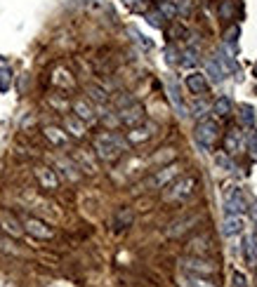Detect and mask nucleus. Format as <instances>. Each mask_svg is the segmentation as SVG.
Here are the masks:
<instances>
[{"instance_id": "obj_1", "label": "nucleus", "mask_w": 257, "mask_h": 287, "mask_svg": "<svg viewBox=\"0 0 257 287\" xmlns=\"http://www.w3.org/2000/svg\"><path fill=\"white\" fill-rule=\"evenodd\" d=\"M95 151L102 160L116 162L128 151V141L120 137V134H116V132H99L95 137Z\"/></svg>"}, {"instance_id": "obj_2", "label": "nucleus", "mask_w": 257, "mask_h": 287, "mask_svg": "<svg viewBox=\"0 0 257 287\" xmlns=\"http://www.w3.org/2000/svg\"><path fill=\"white\" fill-rule=\"evenodd\" d=\"M198 191V179L191 174H184L180 179H172L165 189H163V200L165 202H184L193 198Z\"/></svg>"}, {"instance_id": "obj_3", "label": "nucleus", "mask_w": 257, "mask_h": 287, "mask_svg": "<svg viewBox=\"0 0 257 287\" xmlns=\"http://www.w3.org/2000/svg\"><path fill=\"white\" fill-rule=\"evenodd\" d=\"M177 174H180V165H177V162H168L165 167L153 172L149 179L144 181V186H147V189H165Z\"/></svg>"}, {"instance_id": "obj_4", "label": "nucleus", "mask_w": 257, "mask_h": 287, "mask_svg": "<svg viewBox=\"0 0 257 287\" xmlns=\"http://www.w3.org/2000/svg\"><path fill=\"white\" fill-rule=\"evenodd\" d=\"M144 120H147V113H144L142 104H137V101H132V104H128V106L118 108V123L125 125V128H137V125H142Z\"/></svg>"}, {"instance_id": "obj_5", "label": "nucleus", "mask_w": 257, "mask_h": 287, "mask_svg": "<svg viewBox=\"0 0 257 287\" xmlns=\"http://www.w3.org/2000/svg\"><path fill=\"white\" fill-rule=\"evenodd\" d=\"M220 137V128H217V123L215 120H201L198 125H196V141L203 146V149H213L215 141Z\"/></svg>"}, {"instance_id": "obj_6", "label": "nucleus", "mask_w": 257, "mask_h": 287, "mask_svg": "<svg viewBox=\"0 0 257 287\" xmlns=\"http://www.w3.org/2000/svg\"><path fill=\"white\" fill-rule=\"evenodd\" d=\"M22 228L29 235H33L36 240H50V238L54 235L52 228H50V226H47L43 219H36V217H24Z\"/></svg>"}, {"instance_id": "obj_7", "label": "nucleus", "mask_w": 257, "mask_h": 287, "mask_svg": "<svg viewBox=\"0 0 257 287\" xmlns=\"http://www.w3.org/2000/svg\"><path fill=\"white\" fill-rule=\"evenodd\" d=\"M198 222H201V214H186L182 219H175V222L165 228V235H168V238H182L184 233L191 231L193 226H198Z\"/></svg>"}, {"instance_id": "obj_8", "label": "nucleus", "mask_w": 257, "mask_h": 287, "mask_svg": "<svg viewBox=\"0 0 257 287\" xmlns=\"http://www.w3.org/2000/svg\"><path fill=\"white\" fill-rule=\"evenodd\" d=\"M224 207L229 214H241L246 212V198H243V191L238 186H229L224 191Z\"/></svg>"}, {"instance_id": "obj_9", "label": "nucleus", "mask_w": 257, "mask_h": 287, "mask_svg": "<svg viewBox=\"0 0 257 287\" xmlns=\"http://www.w3.org/2000/svg\"><path fill=\"white\" fill-rule=\"evenodd\" d=\"M182 268L189 271V273H198V276H213L215 273V266L210 261H205L201 256H191V259H182Z\"/></svg>"}, {"instance_id": "obj_10", "label": "nucleus", "mask_w": 257, "mask_h": 287, "mask_svg": "<svg viewBox=\"0 0 257 287\" xmlns=\"http://www.w3.org/2000/svg\"><path fill=\"white\" fill-rule=\"evenodd\" d=\"M78 165V170H83L87 172V174H97L99 172V165H97V158L90 153V151H83V149H78L73 151V158H71Z\"/></svg>"}, {"instance_id": "obj_11", "label": "nucleus", "mask_w": 257, "mask_h": 287, "mask_svg": "<svg viewBox=\"0 0 257 287\" xmlns=\"http://www.w3.org/2000/svg\"><path fill=\"white\" fill-rule=\"evenodd\" d=\"M36 179L38 184L47 189V191H54V189H59V174L52 170V167H47V165H38L36 167Z\"/></svg>"}, {"instance_id": "obj_12", "label": "nucleus", "mask_w": 257, "mask_h": 287, "mask_svg": "<svg viewBox=\"0 0 257 287\" xmlns=\"http://www.w3.org/2000/svg\"><path fill=\"white\" fill-rule=\"evenodd\" d=\"M153 134H156V125L144 120V123H142V125H137V128H130L125 141H128V144H142V141L151 139Z\"/></svg>"}, {"instance_id": "obj_13", "label": "nucleus", "mask_w": 257, "mask_h": 287, "mask_svg": "<svg viewBox=\"0 0 257 287\" xmlns=\"http://www.w3.org/2000/svg\"><path fill=\"white\" fill-rule=\"evenodd\" d=\"M165 87H168V96H170L175 111H177L180 116H186V106H184V101H182V95H180L177 80H175V78H168V80H165Z\"/></svg>"}, {"instance_id": "obj_14", "label": "nucleus", "mask_w": 257, "mask_h": 287, "mask_svg": "<svg viewBox=\"0 0 257 287\" xmlns=\"http://www.w3.org/2000/svg\"><path fill=\"white\" fill-rule=\"evenodd\" d=\"M57 167H59V172H62L69 181L80 179V170H78V165H75L71 158H64V156H62V158H57Z\"/></svg>"}, {"instance_id": "obj_15", "label": "nucleus", "mask_w": 257, "mask_h": 287, "mask_svg": "<svg viewBox=\"0 0 257 287\" xmlns=\"http://www.w3.org/2000/svg\"><path fill=\"white\" fill-rule=\"evenodd\" d=\"M43 132H45V139H47L50 144H54V146H66V144H69V134H66L64 129L54 128V125H47Z\"/></svg>"}, {"instance_id": "obj_16", "label": "nucleus", "mask_w": 257, "mask_h": 287, "mask_svg": "<svg viewBox=\"0 0 257 287\" xmlns=\"http://www.w3.org/2000/svg\"><path fill=\"white\" fill-rule=\"evenodd\" d=\"M0 228H2L5 233H10L12 238H19V235L24 233L22 223L17 222L14 217H10V214H2V217H0Z\"/></svg>"}, {"instance_id": "obj_17", "label": "nucleus", "mask_w": 257, "mask_h": 287, "mask_svg": "<svg viewBox=\"0 0 257 287\" xmlns=\"http://www.w3.org/2000/svg\"><path fill=\"white\" fill-rule=\"evenodd\" d=\"M73 111H75V118H80L83 123H92V120H95V108L90 106L85 99H75Z\"/></svg>"}, {"instance_id": "obj_18", "label": "nucleus", "mask_w": 257, "mask_h": 287, "mask_svg": "<svg viewBox=\"0 0 257 287\" xmlns=\"http://www.w3.org/2000/svg\"><path fill=\"white\" fill-rule=\"evenodd\" d=\"M186 87L191 90L193 95H205L208 92V80L203 73H191L186 75Z\"/></svg>"}, {"instance_id": "obj_19", "label": "nucleus", "mask_w": 257, "mask_h": 287, "mask_svg": "<svg viewBox=\"0 0 257 287\" xmlns=\"http://www.w3.org/2000/svg\"><path fill=\"white\" fill-rule=\"evenodd\" d=\"M241 149H243V134H241V129L234 128L226 134V153L231 156V153H238Z\"/></svg>"}, {"instance_id": "obj_20", "label": "nucleus", "mask_w": 257, "mask_h": 287, "mask_svg": "<svg viewBox=\"0 0 257 287\" xmlns=\"http://www.w3.org/2000/svg\"><path fill=\"white\" fill-rule=\"evenodd\" d=\"M224 235H236V233H241L243 231V219L238 217V214H229L224 219Z\"/></svg>"}, {"instance_id": "obj_21", "label": "nucleus", "mask_w": 257, "mask_h": 287, "mask_svg": "<svg viewBox=\"0 0 257 287\" xmlns=\"http://www.w3.org/2000/svg\"><path fill=\"white\" fill-rule=\"evenodd\" d=\"M64 128L73 134V137H83L85 134V123L80 120V118H75V116H66L64 118Z\"/></svg>"}, {"instance_id": "obj_22", "label": "nucleus", "mask_w": 257, "mask_h": 287, "mask_svg": "<svg viewBox=\"0 0 257 287\" xmlns=\"http://www.w3.org/2000/svg\"><path fill=\"white\" fill-rule=\"evenodd\" d=\"M12 85V68L10 64L0 57V92H7Z\"/></svg>"}, {"instance_id": "obj_23", "label": "nucleus", "mask_w": 257, "mask_h": 287, "mask_svg": "<svg viewBox=\"0 0 257 287\" xmlns=\"http://www.w3.org/2000/svg\"><path fill=\"white\" fill-rule=\"evenodd\" d=\"M135 222V214H132V210H128V207H123V210H118L116 212V219H113V226H116L118 231L120 228H128L130 223Z\"/></svg>"}, {"instance_id": "obj_24", "label": "nucleus", "mask_w": 257, "mask_h": 287, "mask_svg": "<svg viewBox=\"0 0 257 287\" xmlns=\"http://www.w3.org/2000/svg\"><path fill=\"white\" fill-rule=\"evenodd\" d=\"M205 71L210 75V80H215V83H220V80L224 78V68L220 64V59H210V62L205 64Z\"/></svg>"}, {"instance_id": "obj_25", "label": "nucleus", "mask_w": 257, "mask_h": 287, "mask_svg": "<svg viewBox=\"0 0 257 287\" xmlns=\"http://www.w3.org/2000/svg\"><path fill=\"white\" fill-rule=\"evenodd\" d=\"M85 92L90 95V99H92V101H97V104H99V106H104V104L109 101L107 90H102L99 85H87V87H85Z\"/></svg>"}, {"instance_id": "obj_26", "label": "nucleus", "mask_w": 257, "mask_h": 287, "mask_svg": "<svg viewBox=\"0 0 257 287\" xmlns=\"http://www.w3.org/2000/svg\"><path fill=\"white\" fill-rule=\"evenodd\" d=\"M189 250H193V252H198V255H205V252H210V238H208V235H201V238H193L191 243H189Z\"/></svg>"}, {"instance_id": "obj_27", "label": "nucleus", "mask_w": 257, "mask_h": 287, "mask_svg": "<svg viewBox=\"0 0 257 287\" xmlns=\"http://www.w3.org/2000/svg\"><path fill=\"white\" fill-rule=\"evenodd\" d=\"M180 283H182V287H215L213 283L203 280L201 276H184L180 278Z\"/></svg>"}, {"instance_id": "obj_28", "label": "nucleus", "mask_w": 257, "mask_h": 287, "mask_svg": "<svg viewBox=\"0 0 257 287\" xmlns=\"http://www.w3.org/2000/svg\"><path fill=\"white\" fill-rule=\"evenodd\" d=\"M215 113H220V116H229L231 113V101L226 99V96H220L217 101H215Z\"/></svg>"}, {"instance_id": "obj_29", "label": "nucleus", "mask_w": 257, "mask_h": 287, "mask_svg": "<svg viewBox=\"0 0 257 287\" xmlns=\"http://www.w3.org/2000/svg\"><path fill=\"white\" fill-rule=\"evenodd\" d=\"M147 22H149L151 26H156V29H163V26H165V17H163L158 10H151V12H147Z\"/></svg>"}, {"instance_id": "obj_30", "label": "nucleus", "mask_w": 257, "mask_h": 287, "mask_svg": "<svg viewBox=\"0 0 257 287\" xmlns=\"http://www.w3.org/2000/svg\"><path fill=\"white\" fill-rule=\"evenodd\" d=\"M54 83H57L59 87H71V85H73V78L69 75V71L59 68V71H57V78H54Z\"/></svg>"}, {"instance_id": "obj_31", "label": "nucleus", "mask_w": 257, "mask_h": 287, "mask_svg": "<svg viewBox=\"0 0 257 287\" xmlns=\"http://www.w3.org/2000/svg\"><path fill=\"white\" fill-rule=\"evenodd\" d=\"M158 12H161L165 19H172V17H177V7L170 5L168 0H161V5H158Z\"/></svg>"}, {"instance_id": "obj_32", "label": "nucleus", "mask_w": 257, "mask_h": 287, "mask_svg": "<svg viewBox=\"0 0 257 287\" xmlns=\"http://www.w3.org/2000/svg\"><path fill=\"white\" fill-rule=\"evenodd\" d=\"M255 245L257 243L253 240V238H248V240H246V259L253 266H255V255H257V247H255Z\"/></svg>"}, {"instance_id": "obj_33", "label": "nucleus", "mask_w": 257, "mask_h": 287, "mask_svg": "<svg viewBox=\"0 0 257 287\" xmlns=\"http://www.w3.org/2000/svg\"><path fill=\"white\" fill-rule=\"evenodd\" d=\"M220 64H226V71H236L238 66H236V62L231 59V54H229V50L226 47H222V57H220Z\"/></svg>"}, {"instance_id": "obj_34", "label": "nucleus", "mask_w": 257, "mask_h": 287, "mask_svg": "<svg viewBox=\"0 0 257 287\" xmlns=\"http://www.w3.org/2000/svg\"><path fill=\"white\" fill-rule=\"evenodd\" d=\"M130 35H135V40H137V43H140L144 50H151V47H153V43H151V40H147V38H144V35H142L137 29H130Z\"/></svg>"}, {"instance_id": "obj_35", "label": "nucleus", "mask_w": 257, "mask_h": 287, "mask_svg": "<svg viewBox=\"0 0 257 287\" xmlns=\"http://www.w3.org/2000/svg\"><path fill=\"white\" fill-rule=\"evenodd\" d=\"M217 165H220V167H224L226 172L234 170V165H231V160H229V153H220V156H217Z\"/></svg>"}, {"instance_id": "obj_36", "label": "nucleus", "mask_w": 257, "mask_h": 287, "mask_svg": "<svg viewBox=\"0 0 257 287\" xmlns=\"http://www.w3.org/2000/svg\"><path fill=\"white\" fill-rule=\"evenodd\" d=\"M241 118H243V123H246V125H253V123H255V118H253V108L250 106H241Z\"/></svg>"}, {"instance_id": "obj_37", "label": "nucleus", "mask_w": 257, "mask_h": 287, "mask_svg": "<svg viewBox=\"0 0 257 287\" xmlns=\"http://www.w3.org/2000/svg\"><path fill=\"white\" fill-rule=\"evenodd\" d=\"M238 40V29H231V31L226 33V45H234Z\"/></svg>"}, {"instance_id": "obj_38", "label": "nucleus", "mask_w": 257, "mask_h": 287, "mask_svg": "<svg viewBox=\"0 0 257 287\" xmlns=\"http://www.w3.org/2000/svg\"><path fill=\"white\" fill-rule=\"evenodd\" d=\"M234 287H246V278H243V273H234Z\"/></svg>"}, {"instance_id": "obj_39", "label": "nucleus", "mask_w": 257, "mask_h": 287, "mask_svg": "<svg viewBox=\"0 0 257 287\" xmlns=\"http://www.w3.org/2000/svg\"><path fill=\"white\" fill-rule=\"evenodd\" d=\"M253 219H257V205H255V210H253Z\"/></svg>"}, {"instance_id": "obj_40", "label": "nucleus", "mask_w": 257, "mask_h": 287, "mask_svg": "<svg viewBox=\"0 0 257 287\" xmlns=\"http://www.w3.org/2000/svg\"><path fill=\"white\" fill-rule=\"evenodd\" d=\"M0 287H10V285H7V283H2V280H0Z\"/></svg>"}, {"instance_id": "obj_41", "label": "nucleus", "mask_w": 257, "mask_h": 287, "mask_svg": "<svg viewBox=\"0 0 257 287\" xmlns=\"http://www.w3.org/2000/svg\"><path fill=\"white\" fill-rule=\"evenodd\" d=\"M253 71H255V75H257V64H255V68H253Z\"/></svg>"}]
</instances>
